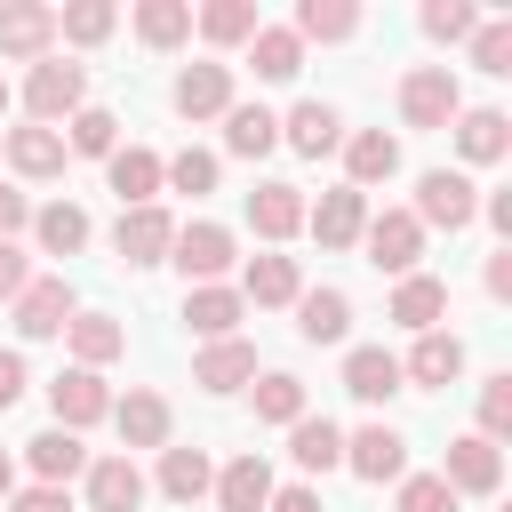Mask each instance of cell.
<instances>
[{"instance_id": "cell-15", "label": "cell", "mask_w": 512, "mask_h": 512, "mask_svg": "<svg viewBox=\"0 0 512 512\" xmlns=\"http://www.w3.org/2000/svg\"><path fill=\"white\" fill-rule=\"evenodd\" d=\"M336 152H344V184H352V192H368V184H392V176H400V136H384V128H352Z\"/></svg>"}, {"instance_id": "cell-43", "label": "cell", "mask_w": 512, "mask_h": 512, "mask_svg": "<svg viewBox=\"0 0 512 512\" xmlns=\"http://www.w3.org/2000/svg\"><path fill=\"white\" fill-rule=\"evenodd\" d=\"M416 24H424V40L456 48V40H472V32H480V8H472V0H424V16H416Z\"/></svg>"}, {"instance_id": "cell-8", "label": "cell", "mask_w": 512, "mask_h": 512, "mask_svg": "<svg viewBox=\"0 0 512 512\" xmlns=\"http://www.w3.org/2000/svg\"><path fill=\"white\" fill-rule=\"evenodd\" d=\"M440 480L456 488V504H464V496H496V488H504V448L480 440V432H464V440H448Z\"/></svg>"}, {"instance_id": "cell-50", "label": "cell", "mask_w": 512, "mask_h": 512, "mask_svg": "<svg viewBox=\"0 0 512 512\" xmlns=\"http://www.w3.org/2000/svg\"><path fill=\"white\" fill-rule=\"evenodd\" d=\"M24 224H32V200H24L16 184H0V240H16Z\"/></svg>"}, {"instance_id": "cell-40", "label": "cell", "mask_w": 512, "mask_h": 512, "mask_svg": "<svg viewBox=\"0 0 512 512\" xmlns=\"http://www.w3.org/2000/svg\"><path fill=\"white\" fill-rule=\"evenodd\" d=\"M296 40H352L360 32V8L352 0H296Z\"/></svg>"}, {"instance_id": "cell-34", "label": "cell", "mask_w": 512, "mask_h": 512, "mask_svg": "<svg viewBox=\"0 0 512 512\" xmlns=\"http://www.w3.org/2000/svg\"><path fill=\"white\" fill-rule=\"evenodd\" d=\"M248 64H256V80H296L304 72V40L288 32V24H256V40H248Z\"/></svg>"}, {"instance_id": "cell-38", "label": "cell", "mask_w": 512, "mask_h": 512, "mask_svg": "<svg viewBox=\"0 0 512 512\" xmlns=\"http://www.w3.org/2000/svg\"><path fill=\"white\" fill-rule=\"evenodd\" d=\"M136 40L144 48H184L192 40V0H144L136 8Z\"/></svg>"}, {"instance_id": "cell-37", "label": "cell", "mask_w": 512, "mask_h": 512, "mask_svg": "<svg viewBox=\"0 0 512 512\" xmlns=\"http://www.w3.org/2000/svg\"><path fill=\"white\" fill-rule=\"evenodd\" d=\"M56 136H64V152H80V160H112V152H120V120H112L104 104H80Z\"/></svg>"}, {"instance_id": "cell-53", "label": "cell", "mask_w": 512, "mask_h": 512, "mask_svg": "<svg viewBox=\"0 0 512 512\" xmlns=\"http://www.w3.org/2000/svg\"><path fill=\"white\" fill-rule=\"evenodd\" d=\"M488 296H496V304H512V248H496V256H488Z\"/></svg>"}, {"instance_id": "cell-48", "label": "cell", "mask_w": 512, "mask_h": 512, "mask_svg": "<svg viewBox=\"0 0 512 512\" xmlns=\"http://www.w3.org/2000/svg\"><path fill=\"white\" fill-rule=\"evenodd\" d=\"M24 280H32V256H24L16 240H0V304H16V296H24Z\"/></svg>"}, {"instance_id": "cell-46", "label": "cell", "mask_w": 512, "mask_h": 512, "mask_svg": "<svg viewBox=\"0 0 512 512\" xmlns=\"http://www.w3.org/2000/svg\"><path fill=\"white\" fill-rule=\"evenodd\" d=\"M400 512H456V488L440 472H400Z\"/></svg>"}, {"instance_id": "cell-5", "label": "cell", "mask_w": 512, "mask_h": 512, "mask_svg": "<svg viewBox=\"0 0 512 512\" xmlns=\"http://www.w3.org/2000/svg\"><path fill=\"white\" fill-rule=\"evenodd\" d=\"M72 312H80V304H72V280H64V272H48V280L32 272V280H24V296L8 304V320H16V336H24V344L64 336V320H72Z\"/></svg>"}, {"instance_id": "cell-30", "label": "cell", "mask_w": 512, "mask_h": 512, "mask_svg": "<svg viewBox=\"0 0 512 512\" xmlns=\"http://www.w3.org/2000/svg\"><path fill=\"white\" fill-rule=\"evenodd\" d=\"M344 392L368 400V408L392 400V392H400V352H384V344H352V352H344Z\"/></svg>"}, {"instance_id": "cell-26", "label": "cell", "mask_w": 512, "mask_h": 512, "mask_svg": "<svg viewBox=\"0 0 512 512\" xmlns=\"http://www.w3.org/2000/svg\"><path fill=\"white\" fill-rule=\"evenodd\" d=\"M64 344H72V368H96V376H104V360L128 352V328H120L112 312H72V320H64Z\"/></svg>"}, {"instance_id": "cell-36", "label": "cell", "mask_w": 512, "mask_h": 512, "mask_svg": "<svg viewBox=\"0 0 512 512\" xmlns=\"http://www.w3.org/2000/svg\"><path fill=\"white\" fill-rule=\"evenodd\" d=\"M288 456H296V472H336L344 464V432L328 416H296L288 424Z\"/></svg>"}, {"instance_id": "cell-33", "label": "cell", "mask_w": 512, "mask_h": 512, "mask_svg": "<svg viewBox=\"0 0 512 512\" xmlns=\"http://www.w3.org/2000/svg\"><path fill=\"white\" fill-rule=\"evenodd\" d=\"M296 296H304L296 256H248V272H240V304H296Z\"/></svg>"}, {"instance_id": "cell-51", "label": "cell", "mask_w": 512, "mask_h": 512, "mask_svg": "<svg viewBox=\"0 0 512 512\" xmlns=\"http://www.w3.org/2000/svg\"><path fill=\"white\" fill-rule=\"evenodd\" d=\"M24 384H32V376H24V352H0V416L24 400Z\"/></svg>"}, {"instance_id": "cell-19", "label": "cell", "mask_w": 512, "mask_h": 512, "mask_svg": "<svg viewBox=\"0 0 512 512\" xmlns=\"http://www.w3.org/2000/svg\"><path fill=\"white\" fill-rule=\"evenodd\" d=\"M192 384L200 392H240V384H256V344L248 336H224V344H200V360H192Z\"/></svg>"}, {"instance_id": "cell-39", "label": "cell", "mask_w": 512, "mask_h": 512, "mask_svg": "<svg viewBox=\"0 0 512 512\" xmlns=\"http://www.w3.org/2000/svg\"><path fill=\"white\" fill-rule=\"evenodd\" d=\"M192 24L208 48H240V40H256V0H208Z\"/></svg>"}, {"instance_id": "cell-49", "label": "cell", "mask_w": 512, "mask_h": 512, "mask_svg": "<svg viewBox=\"0 0 512 512\" xmlns=\"http://www.w3.org/2000/svg\"><path fill=\"white\" fill-rule=\"evenodd\" d=\"M0 512H72V496H64V488H40V480H32V488H16V496H8Z\"/></svg>"}, {"instance_id": "cell-9", "label": "cell", "mask_w": 512, "mask_h": 512, "mask_svg": "<svg viewBox=\"0 0 512 512\" xmlns=\"http://www.w3.org/2000/svg\"><path fill=\"white\" fill-rule=\"evenodd\" d=\"M168 104H176V120H224L240 96H232V64H184L176 72V88H168Z\"/></svg>"}, {"instance_id": "cell-14", "label": "cell", "mask_w": 512, "mask_h": 512, "mask_svg": "<svg viewBox=\"0 0 512 512\" xmlns=\"http://www.w3.org/2000/svg\"><path fill=\"white\" fill-rule=\"evenodd\" d=\"M344 472H360L368 488H384V480L408 472V440L392 424H360V432H344Z\"/></svg>"}, {"instance_id": "cell-22", "label": "cell", "mask_w": 512, "mask_h": 512, "mask_svg": "<svg viewBox=\"0 0 512 512\" xmlns=\"http://www.w3.org/2000/svg\"><path fill=\"white\" fill-rule=\"evenodd\" d=\"M272 488H280V480H272V464L248 448V456H232V464L216 472V488H208V496H216V512H264V504H272Z\"/></svg>"}, {"instance_id": "cell-4", "label": "cell", "mask_w": 512, "mask_h": 512, "mask_svg": "<svg viewBox=\"0 0 512 512\" xmlns=\"http://www.w3.org/2000/svg\"><path fill=\"white\" fill-rule=\"evenodd\" d=\"M360 248H368V264H376V272L408 280V272L424 264V224H416L408 208H384V216H368V224H360Z\"/></svg>"}, {"instance_id": "cell-54", "label": "cell", "mask_w": 512, "mask_h": 512, "mask_svg": "<svg viewBox=\"0 0 512 512\" xmlns=\"http://www.w3.org/2000/svg\"><path fill=\"white\" fill-rule=\"evenodd\" d=\"M16 496V464H8V448H0V504Z\"/></svg>"}, {"instance_id": "cell-12", "label": "cell", "mask_w": 512, "mask_h": 512, "mask_svg": "<svg viewBox=\"0 0 512 512\" xmlns=\"http://www.w3.org/2000/svg\"><path fill=\"white\" fill-rule=\"evenodd\" d=\"M48 408H56V424H64V432H88V424H104V416H112V384H104L96 368H64V376L48 384Z\"/></svg>"}, {"instance_id": "cell-55", "label": "cell", "mask_w": 512, "mask_h": 512, "mask_svg": "<svg viewBox=\"0 0 512 512\" xmlns=\"http://www.w3.org/2000/svg\"><path fill=\"white\" fill-rule=\"evenodd\" d=\"M0 112H8V80H0Z\"/></svg>"}, {"instance_id": "cell-6", "label": "cell", "mask_w": 512, "mask_h": 512, "mask_svg": "<svg viewBox=\"0 0 512 512\" xmlns=\"http://www.w3.org/2000/svg\"><path fill=\"white\" fill-rule=\"evenodd\" d=\"M112 248H120L128 272H152V264H168V248H176V216H168L160 200H152V208H120Z\"/></svg>"}, {"instance_id": "cell-21", "label": "cell", "mask_w": 512, "mask_h": 512, "mask_svg": "<svg viewBox=\"0 0 512 512\" xmlns=\"http://www.w3.org/2000/svg\"><path fill=\"white\" fill-rule=\"evenodd\" d=\"M88 512H136L144 504V472H136V456H88Z\"/></svg>"}, {"instance_id": "cell-27", "label": "cell", "mask_w": 512, "mask_h": 512, "mask_svg": "<svg viewBox=\"0 0 512 512\" xmlns=\"http://www.w3.org/2000/svg\"><path fill=\"white\" fill-rule=\"evenodd\" d=\"M104 176H112L120 208H152V200H160V152H152V144H120V152L104 160Z\"/></svg>"}, {"instance_id": "cell-3", "label": "cell", "mask_w": 512, "mask_h": 512, "mask_svg": "<svg viewBox=\"0 0 512 512\" xmlns=\"http://www.w3.org/2000/svg\"><path fill=\"white\" fill-rule=\"evenodd\" d=\"M456 112H464V88H456L448 64H416V72H400V120H408V128H448Z\"/></svg>"}, {"instance_id": "cell-18", "label": "cell", "mask_w": 512, "mask_h": 512, "mask_svg": "<svg viewBox=\"0 0 512 512\" xmlns=\"http://www.w3.org/2000/svg\"><path fill=\"white\" fill-rule=\"evenodd\" d=\"M240 320H248V304H240V288H184V328L200 336V344H224V336H240Z\"/></svg>"}, {"instance_id": "cell-10", "label": "cell", "mask_w": 512, "mask_h": 512, "mask_svg": "<svg viewBox=\"0 0 512 512\" xmlns=\"http://www.w3.org/2000/svg\"><path fill=\"white\" fill-rule=\"evenodd\" d=\"M0 56H16V64L56 56V8L48 0H0Z\"/></svg>"}, {"instance_id": "cell-17", "label": "cell", "mask_w": 512, "mask_h": 512, "mask_svg": "<svg viewBox=\"0 0 512 512\" xmlns=\"http://www.w3.org/2000/svg\"><path fill=\"white\" fill-rule=\"evenodd\" d=\"M448 128H456V152H464V168H496V160L512 152V120H504L496 104H472V112H456Z\"/></svg>"}, {"instance_id": "cell-23", "label": "cell", "mask_w": 512, "mask_h": 512, "mask_svg": "<svg viewBox=\"0 0 512 512\" xmlns=\"http://www.w3.org/2000/svg\"><path fill=\"white\" fill-rule=\"evenodd\" d=\"M280 144H288V152H304V160H328V152L344 144V120H336V104L304 96V104L280 120Z\"/></svg>"}, {"instance_id": "cell-29", "label": "cell", "mask_w": 512, "mask_h": 512, "mask_svg": "<svg viewBox=\"0 0 512 512\" xmlns=\"http://www.w3.org/2000/svg\"><path fill=\"white\" fill-rule=\"evenodd\" d=\"M296 336L304 344H344L352 336V296L344 288H304L296 296Z\"/></svg>"}, {"instance_id": "cell-1", "label": "cell", "mask_w": 512, "mask_h": 512, "mask_svg": "<svg viewBox=\"0 0 512 512\" xmlns=\"http://www.w3.org/2000/svg\"><path fill=\"white\" fill-rule=\"evenodd\" d=\"M80 104H88V64H72V56H40V64L24 72V112H32V128L72 120Z\"/></svg>"}, {"instance_id": "cell-20", "label": "cell", "mask_w": 512, "mask_h": 512, "mask_svg": "<svg viewBox=\"0 0 512 512\" xmlns=\"http://www.w3.org/2000/svg\"><path fill=\"white\" fill-rule=\"evenodd\" d=\"M24 464H32V480H40V488H64V480H80V472H88V448H80V432L48 424V432H32V440H24Z\"/></svg>"}, {"instance_id": "cell-35", "label": "cell", "mask_w": 512, "mask_h": 512, "mask_svg": "<svg viewBox=\"0 0 512 512\" xmlns=\"http://www.w3.org/2000/svg\"><path fill=\"white\" fill-rule=\"evenodd\" d=\"M280 144V112H264V104H232L224 112V152L232 160H264Z\"/></svg>"}, {"instance_id": "cell-52", "label": "cell", "mask_w": 512, "mask_h": 512, "mask_svg": "<svg viewBox=\"0 0 512 512\" xmlns=\"http://www.w3.org/2000/svg\"><path fill=\"white\" fill-rule=\"evenodd\" d=\"M264 512H328V504H320V488H304V480H296V488H272V504H264Z\"/></svg>"}, {"instance_id": "cell-41", "label": "cell", "mask_w": 512, "mask_h": 512, "mask_svg": "<svg viewBox=\"0 0 512 512\" xmlns=\"http://www.w3.org/2000/svg\"><path fill=\"white\" fill-rule=\"evenodd\" d=\"M112 24H120V8H112V0H72V8H56V40H72V48L112 40Z\"/></svg>"}, {"instance_id": "cell-11", "label": "cell", "mask_w": 512, "mask_h": 512, "mask_svg": "<svg viewBox=\"0 0 512 512\" xmlns=\"http://www.w3.org/2000/svg\"><path fill=\"white\" fill-rule=\"evenodd\" d=\"M360 224H368V192H352V184L304 200V232H312L320 248H360Z\"/></svg>"}, {"instance_id": "cell-45", "label": "cell", "mask_w": 512, "mask_h": 512, "mask_svg": "<svg viewBox=\"0 0 512 512\" xmlns=\"http://www.w3.org/2000/svg\"><path fill=\"white\" fill-rule=\"evenodd\" d=\"M504 432H512V368H496V376L480 384V440L504 448Z\"/></svg>"}, {"instance_id": "cell-13", "label": "cell", "mask_w": 512, "mask_h": 512, "mask_svg": "<svg viewBox=\"0 0 512 512\" xmlns=\"http://www.w3.org/2000/svg\"><path fill=\"white\" fill-rule=\"evenodd\" d=\"M112 424H120V448H168L176 440V408L152 384H136L128 400H112Z\"/></svg>"}, {"instance_id": "cell-24", "label": "cell", "mask_w": 512, "mask_h": 512, "mask_svg": "<svg viewBox=\"0 0 512 512\" xmlns=\"http://www.w3.org/2000/svg\"><path fill=\"white\" fill-rule=\"evenodd\" d=\"M0 152H8V168H16L24 184H48V176H64V160H72L56 128H8V136H0Z\"/></svg>"}, {"instance_id": "cell-31", "label": "cell", "mask_w": 512, "mask_h": 512, "mask_svg": "<svg viewBox=\"0 0 512 512\" xmlns=\"http://www.w3.org/2000/svg\"><path fill=\"white\" fill-rule=\"evenodd\" d=\"M440 312H448V280H432V272H408V280L392 288V312H384V320H400L408 336H424V328H440Z\"/></svg>"}, {"instance_id": "cell-2", "label": "cell", "mask_w": 512, "mask_h": 512, "mask_svg": "<svg viewBox=\"0 0 512 512\" xmlns=\"http://www.w3.org/2000/svg\"><path fill=\"white\" fill-rule=\"evenodd\" d=\"M424 232H464L472 216H480V184L464 176V168H424L416 176V208H408Z\"/></svg>"}, {"instance_id": "cell-42", "label": "cell", "mask_w": 512, "mask_h": 512, "mask_svg": "<svg viewBox=\"0 0 512 512\" xmlns=\"http://www.w3.org/2000/svg\"><path fill=\"white\" fill-rule=\"evenodd\" d=\"M296 416H312L304 408V376H288V368L256 376V424H296Z\"/></svg>"}, {"instance_id": "cell-28", "label": "cell", "mask_w": 512, "mask_h": 512, "mask_svg": "<svg viewBox=\"0 0 512 512\" xmlns=\"http://www.w3.org/2000/svg\"><path fill=\"white\" fill-rule=\"evenodd\" d=\"M24 232L40 240V256H80L96 224H88V208H80V200H48V208H32V224H24Z\"/></svg>"}, {"instance_id": "cell-16", "label": "cell", "mask_w": 512, "mask_h": 512, "mask_svg": "<svg viewBox=\"0 0 512 512\" xmlns=\"http://www.w3.org/2000/svg\"><path fill=\"white\" fill-rule=\"evenodd\" d=\"M456 376H464V336H456V328H424L416 352L400 360V384H424V392H440V384H456Z\"/></svg>"}, {"instance_id": "cell-32", "label": "cell", "mask_w": 512, "mask_h": 512, "mask_svg": "<svg viewBox=\"0 0 512 512\" xmlns=\"http://www.w3.org/2000/svg\"><path fill=\"white\" fill-rule=\"evenodd\" d=\"M208 488H216L208 448H176V440H168V448H160V496H168V504H200Z\"/></svg>"}, {"instance_id": "cell-25", "label": "cell", "mask_w": 512, "mask_h": 512, "mask_svg": "<svg viewBox=\"0 0 512 512\" xmlns=\"http://www.w3.org/2000/svg\"><path fill=\"white\" fill-rule=\"evenodd\" d=\"M248 224H256V240H296L304 232V184H256L248 192Z\"/></svg>"}, {"instance_id": "cell-44", "label": "cell", "mask_w": 512, "mask_h": 512, "mask_svg": "<svg viewBox=\"0 0 512 512\" xmlns=\"http://www.w3.org/2000/svg\"><path fill=\"white\" fill-rule=\"evenodd\" d=\"M216 168H224L216 152H200V144H184L176 160H160V184H176V192H192V200H200V192H216Z\"/></svg>"}, {"instance_id": "cell-47", "label": "cell", "mask_w": 512, "mask_h": 512, "mask_svg": "<svg viewBox=\"0 0 512 512\" xmlns=\"http://www.w3.org/2000/svg\"><path fill=\"white\" fill-rule=\"evenodd\" d=\"M472 64H480V72H512V24H504V16H488V24L472 32Z\"/></svg>"}, {"instance_id": "cell-7", "label": "cell", "mask_w": 512, "mask_h": 512, "mask_svg": "<svg viewBox=\"0 0 512 512\" xmlns=\"http://www.w3.org/2000/svg\"><path fill=\"white\" fill-rule=\"evenodd\" d=\"M168 264H176L192 288H216V280L240 264V248H232V232H224V224H176V248H168Z\"/></svg>"}]
</instances>
